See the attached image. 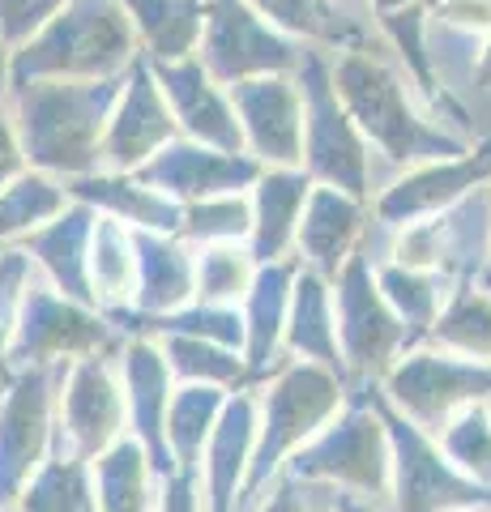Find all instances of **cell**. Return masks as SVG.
Segmentation results:
<instances>
[{
  "label": "cell",
  "mask_w": 491,
  "mask_h": 512,
  "mask_svg": "<svg viewBox=\"0 0 491 512\" xmlns=\"http://www.w3.org/2000/svg\"><path fill=\"white\" fill-rule=\"evenodd\" d=\"M150 73L171 107V120H176L180 137L197 141V146H210V150L244 154V133H240V120H235L231 94L201 69L197 56L150 64Z\"/></svg>",
  "instance_id": "cell-18"
},
{
  "label": "cell",
  "mask_w": 491,
  "mask_h": 512,
  "mask_svg": "<svg viewBox=\"0 0 491 512\" xmlns=\"http://www.w3.org/2000/svg\"><path fill=\"white\" fill-rule=\"evenodd\" d=\"M261 512H308V504H304V495H299V483H295V478L278 483L274 495H269V504H265Z\"/></svg>",
  "instance_id": "cell-44"
},
{
  "label": "cell",
  "mask_w": 491,
  "mask_h": 512,
  "mask_svg": "<svg viewBox=\"0 0 491 512\" xmlns=\"http://www.w3.org/2000/svg\"><path fill=\"white\" fill-rule=\"evenodd\" d=\"M248 9L265 18L278 35L321 47V52H338V47L372 39V26H363L346 9H338V0H248Z\"/></svg>",
  "instance_id": "cell-30"
},
{
  "label": "cell",
  "mask_w": 491,
  "mask_h": 512,
  "mask_svg": "<svg viewBox=\"0 0 491 512\" xmlns=\"http://www.w3.org/2000/svg\"><path fill=\"white\" fill-rule=\"evenodd\" d=\"M180 128L171 120V107L158 90L150 60H133V69L124 73L120 99L107 116V133H103V171H120L133 175L150 163V158L176 141Z\"/></svg>",
  "instance_id": "cell-16"
},
{
  "label": "cell",
  "mask_w": 491,
  "mask_h": 512,
  "mask_svg": "<svg viewBox=\"0 0 491 512\" xmlns=\"http://www.w3.org/2000/svg\"><path fill=\"white\" fill-rule=\"evenodd\" d=\"M368 218L372 210L355 197H346L338 188L312 184L304 218L295 231V261L308 274L334 282L342 274V265L351 261V252L368 239Z\"/></svg>",
  "instance_id": "cell-19"
},
{
  "label": "cell",
  "mask_w": 491,
  "mask_h": 512,
  "mask_svg": "<svg viewBox=\"0 0 491 512\" xmlns=\"http://www.w3.org/2000/svg\"><path fill=\"white\" fill-rule=\"evenodd\" d=\"M60 376L65 367H22L0 393V504L18 500L43 466Z\"/></svg>",
  "instance_id": "cell-12"
},
{
  "label": "cell",
  "mask_w": 491,
  "mask_h": 512,
  "mask_svg": "<svg viewBox=\"0 0 491 512\" xmlns=\"http://www.w3.org/2000/svg\"><path fill=\"white\" fill-rule=\"evenodd\" d=\"M308 43L278 35L265 18L248 9V0H205V22L197 60L218 86H235L248 77L295 73Z\"/></svg>",
  "instance_id": "cell-11"
},
{
  "label": "cell",
  "mask_w": 491,
  "mask_h": 512,
  "mask_svg": "<svg viewBox=\"0 0 491 512\" xmlns=\"http://www.w3.org/2000/svg\"><path fill=\"white\" fill-rule=\"evenodd\" d=\"M124 389L107 355L77 359L60 376V431L69 440L73 461H94L116 440H124Z\"/></svg>",
  "instance_id": "cell-15"
},
{
  "label": "cell",
  "mask_w": 491,
  "mask_h": 512,
  "mask_svg": "<svg viewBox=\"0 0 491 512\" xmlns=\"http://www.w3.org/2000/svg\"><path fill=\"white\" fill-rule=\"evenodd\" d=\"M282 346L291 359L316 363L325 372L342 376V350H338V329H334V295L329 282L299 269L291 286V308H287V329H282Z\"/></svg>",
  "instance_id": "cell-27"
},
{
  "label": "cell",
  "mask_w": 491,
  "mask_h": 512,
  "mask_svg": "<svg viewBox=\"0 0 491 512\" xmlns=\"http://www.w3.org/2000/svg\"><path fill=\"white\" fill-rule=\"evenodd\" d=\"M376 261V256H372ZM376 286L393 316L406 329V350H415L427 333H432L440 308L449 299V278L445 274H427V269H406L393 261H376Z\"/></svg>",
  "instance_id": "cell-31"
},
{
  "label": "cell",
  "mask_w": 491,
  "mask_h": 512,
  "mask_svg": "<svg viewBox=\"0 0 491 512\" xmlns=\"http://www.w3.org/2000/svg\"><path fill=\"white\" fill-rule=\"evenodd\" d=\"M436 440H440V453L466 478H474L479 487H491V414H487V406L462 410Z\"/></svg>",
  "instance_id": "cell-40"
},
{
  "label": "cell",
  "mask_w": 491,
  "mask_h": 512,
  "mask_svg": "<svg viewBox=\"0 0 491 512\" xmlns=\"http://www.w3.org/2000/svg\"><path fill=\"white\" fill-rule=\"evenodd\" d=\"M120 389H124V414L133 423V440L146 448L154 474H171L167 453V406H171V372L154 338H133L120 359Z\"/></svg>",
  "instance_id": "cell-20"
},
{
  "label": "cell",
  "mask_w": 491,
  "mask_h": 512,
  "mask_svg": "<svg viewBox=\"0 0 491 512\" xmlns=\"http://www.w3.org/2000/svg\"><path fill=\"white\" fill-rule=\"evenodd\" d=\"M73 205L65 180L43 171H22L5 192H0V248L22 244L26 235H35L52 218H60Z\"/></svg>",
  "instance_id": "cell-34"
},
{
  "label": "cell",
  "mask_w": 491,
  "mask_h": 512,
  "mask_svg": "<svg viewBox=\"0 0 491 512\" xmlns=\"http://www.w3.org/2000/svg\"><path fill=\"white\" fill-rule=\"evenodd\" d=\"M193 303L201 308H235L257 282V261L248 244H210L193 248Z\"/></svg>",
  "instance_id": "cell-37"
},
{
  "label": "cell",
  "mask_w": 491,
  "mask_h": 512,
  "mask_svg": "<svg viewBox=\"0 0 491 512\" xmlns=\"http://www.w3.org/2000/svg\"><path fill=\"white\" fill-rule=\"evenodd\" d=\"M137 56V35L116 0H69L35 39L13 52L9 86L107 82L129 73Z\"/></svg>",
  "instance_id": "cell-3"
},
{
  "label": "cell",
  "mask_w": 491,
  "mask_h": 512,
  "mask_svg": "<svg viewBox=\"0 0 491 512\" xmlns=\"http://www.w3.org/2000/svg\"><path fill=\"white\" fill-rule=\"evenodd\" d=\"M291 478H325L355 495H389L393 457L376 397L346 406L291 457Z\"/></svg>",
  "instance_id": "cell-10"
},
{
  "label": "cell",
  "mask_w": 491,
  "mask_h": 512,
  "mask_svg": "<svg viewBox=\"0 0 491 512\" xmlns=\"http://www.w3.org/2000/svg\"><path fill=\"white\" fill-rule=\"evenodd\" d=\"M235 120L244 133V154L261 167H299L304 163V94L295 73L248 77L227 86Z\"/></svg>",
  "instance_id": "cell-13"
},
{
  "label": "cell",
  "mask_w": 491,
  "mask_h": 512,
  "mask_svg": "<svg viewBox=\"0 0 491 512\" xmlns=\"http://www.w3.org/2000/svg\"><path fill=\"white\" fill-rule=\"evenodd\" d=\"M308 192H312V175L304 167H265L257 175V184L248 192V205H252L248 252L257 265L291 261Z\"/></svg>",
  "instance_id": "cell-21"
},
{
  "label": "cell",
  "mask_w": 491,
  "mask_h": 512,
  "mask_svg": "<svg viewBox=\"0 0 491 512\" xmlns=\"http://www.w3.org/2000/svg\"><path fill=\"white\" fill-rule=\"evenodd\" d=\"M69 197L90 205L94 214H107L133 231H154V235H176L180 231V201L163 197L158 188L141 184L137 175L120 171H94L82 180H69Z\"/></svg>",
  "instance_id": "cell-24"
},
{
  "label": "cell",
  "mask_w": 491,
  "mask_h": 512,
  "mask_svg": "<svg viewBox=\"0 0 491 512\" xmlns=\"http://www.w3.org/2000/svg\"><path fill=\"white\" fill-rule=\"evenodd\" d=\"M65 5L69 0H0V39L18 52V47L35 39Z\"/></svg>",
  "instance_id": "cell-41"
},
{
  "label": "cell",
  "mask_w": 491,
  "mask_h": 512,
  "mask_svg": "<svg viewBox=\"0 0 491 512\" xmlns=\"http://www.w3.org/2000/svg\"><path fill=\"white\" fill-rule=\"evenodd\" d=\"M227 406V393L223 389H205V384H180L171 393V406H167V453H171V466L180 474H193L197 478V461L210 444L214 427H218V414Z\"/></svg>",
  "instance_id": "cell-32"
},
{
  "label": "cell",
  "mask_w": 491,
  "mask_h": 512,
  "mask_svg": "<svg viewBox=\"0 0 491 512\" xmlns=\"http://www.w3.org/2000/svg\"><path fill=\"white\" fill-rule=\"evenodd\" d=\"M491 180V141L470 146L457 158H440V163H423L402 171L398 180H389L372 201V227H385L389 235L410 227L419 218H432L440 210H449L474 192L479 184Z\"/></svg>",
  "instance_id": "cell-14"
},
{
  "label": "cell",
  "mask_w": 491,
  "mask_h": 512,
  "mask_svg": "<svg viewBox=\"0 0 491 512\" xmlns=\"http://www.w3.org/2000/svg\"><path fill=\"white\" fill-rule=\"evenodd\" d=\"M385 402L427 436H440L462 410L491 402V363H474L449 350H406L385 372Z\"/></svg>",
  "instance_id": "cell-7"
},
{
  "label": "cell",
  "mask_w": 491,
  "mask_h": 512,
  "mask_svg": "<svg viewBox=\"0 0 491 512\" xmlns=\"http://www.w3.org/2000/svg\"><path fill=\"white\" fill-rule=\"evenodd\" d=\"M406 9H423V0H368V13L389 18V13H406Z\"/></svg>",
  "instance_id": "cell-45"
},
{
  "label": "cell",
  "mask_w": 491,
  "mask_h": 512,
  "mask_svg": "<svg viewBox=\"0 0 491 512\" xmlns=\"http://www.w3.org/2000/svg\"><path fill=\"white\" fill-rule=\"evenodd\" d=\"M252 231V205L248 192H231V197L210 201H188L180 205V231L188 248H210V244H248Z\"/></svg>",
  "instance_id": "cell-39"
},
{
  "label": "cell",
  "mask_w": 491,
  "mask_h": 512,
  "mask_svg": "<svg viewBox=\"0 0 491 512\" xmlns=\"http://www.w3.org/2000/svg\"><path fill=\"white\" fill-rule=\"evenodd\" d=\"M299 94H304V167L312 175V184L338 188L355 201H376V163L355 120L346 116V107L329 77V52L308 47L304 60L295 69Z\"/></svg>",
  "instance_id": "cell-5"
},
{
  "label": "cell",
  "mask_w": 491,
  "mask_h": 512,
  "mask_svg": "<svg viewBox=\"0 0 491 512\" xmlns=\"http://www.w3.org/2000/svg\"><path fill=\"white\" fill-rule=\"evenodd\" d=\"M487 291H491V274H487Z\"/></svg>",
  "instance_id": "cell-49"
},
{
  "label": "cell",
  "mask_w": 491,
  "mask_h": 512,
  "mask_svg": "<svg viewBox=\"0 0 491 512\" xmlns=\"http://www.w3.org/2000/svg\"><path fill=\"white\" fill-rule=\"evenodd\" d=\"M137 35V52L150 64L197 56L205 0H116Z\"/></svg>",
  "instance_id": "cell-29"
},
{
  "label": "cell",
  "mask_w": 491,
  "mask_h": 512,
  "mask_svg": "<svg viewBox=\"0 0 491 512\" xmlns=\"http://www.w3.org/2000/svg\"><path fill=\"white\" fill-rule=\"evenodd\" d=\"M261 171L265 167L248 154L210 150V146H197V141H188V137H176L133 175L141 184L158 188L163 197L188 205V201H210V197H231V192H248L252 184H257Z\"/></svg>",
  "instance_id": "cell-17"
},
{
  "label": "cell",
  "mask_w": 491,
  "mask_h": 512,
  "mask_svg": "<svg viewBox=\"0 0 491 512\" xmlns=\"http://www.w3.org/2000/svg\"><path fill=\"white\" fill-rule=\"evenodd\" d=\"M329 295H334V329H338L342 363L359 376L385 380V372L406 350V329L376 286V261L368 239L351 252L342 274L329 282Z\"/></svg>",
  "instance_id": "cell-9"
},
{
  "label": "cell",
  "mask_w": 491,
  "mask_h": 512,
  "mask_svg": "<svg viewBox=\"0 0 491 512\" xmlns=\"http://www.w3.org/2000/svg\"><path fill=\"white\" fill-rule=\"evenodd\" d=\"M150 457L133 436L116 440L107 453L94 457L90 466V487H94V508L99 512H146L150 504Z\"/></svg>",
  "instance_id": "cell-33"
},
{
  "label": "cell",
  "mask_w": 491,
  "mask_h": 512,
  "mask_svg": "<svg viewBox=\"0 0 491 512\" xmlns=\"http://www.w3.org/2000/svg\"><path fill=\"white\" fill-rule=\"evenodd\" d=\"M427 338H432L440 350H449V355L491 363V295L462 282L457 291H449L445 308H440Z\"/></svg>",
  "instance_id": "cell-36"
},
{
  "label": "cell",
  "mask_w": 491,
  "mask_h": 512,
  "mask_svg": "<svg viewBox=\"0 0 491 512\" xmlns=\"http://www.w3.org/2000/svg\"><path fill=\"white\" fill-rule=\"evenodd\" d=\"M137 239V295L129 316H167L193 303V248L176 235L133 231ZM120 316V312H116Z\"/></svg>",
  "instance_id": "cell-26"
},
{
  "label": "cell",
  "mask_w": 491,
  "mask_h": 512,
  "mask_svg": "<svg viewBox=\"0 0 491 512\" xmlns=\"http://www.w3.org/2000/svg\"><path fill=\"white\" fill-rule=\"evenodd\" d=\"M342 402H346L342 376L325 372V367H316V363H304V359H282V367L269 376L265 397H261L257 444H252L240 508L261 500V491L269 487V478L278 474L282 461L295 457L316 431L334 419Z\"/></svg>",
  "instance_id": "cell-4"
},
{
  "label": "cell",
  "mask_w": 491,
  "mask_h": 512,
  "mask_svg": "<svg viewBox=\"0 0 491 512\" xmlns=\"http://www.w3.org/2000/svg\"><path fill=\"white\" fill-rule=\"evenodd\" d=\"M299 274V261H274L257 269V282L244 295V363L248 380H269L282 367V329H287L291 286Z\"/></svg>",
  "instance_id": "cell-23"
},
{
  "label": "cell",
  "mask_w": 491,
  "mask_h": 512,
  "mask_svg": "<svg viewBox=\"0 0 491 512\" xmlns=\"http://www.w3.org/2000/svg\"><path fill=\"white\" fill-rule=\"evenodd\" d=\"M124 77L107 82H22L9 86L5 111L18 133L30 171L56 180H82L103 171L107 116L120 99Z\"/></svg>",
  "instance_id": "cell-2"
},
{
  "label": "cell",
  "mask_w": 491,
  "mask_h": 512,
  "mask_svg": "<svg viewBox=\"0 0 491 512\" xmlns=\"http://www.w3.org/2000/svg\"><path fill=\"white\" fill-rule=\"evenodd\" d=\"M22 171H26V154L18 146V133H13V120H9L5 103H0V192L18 180Z\"/></svg>",
  "instance_id": "cell-42"
},
{
  "label": "cell",
  "mask_w": 491,
  "mask_h": 512,
  "mask_svg": "<svg viewBox=\"0 0 491 512\" xmlns=\"http://www.w3.org/2000/svg\"><path fill=\"white\" fill-rule=\"evenodd\" d=\"M9 77H13V47L0 39V103H5V94H9Z\"/></svg>",
  "instance_id": "cell-47"
},
{
  "label": "cell",
  "mask_w": 491,
  "mask_h": 512,
  "mask_svg": "<svg viewBox=\"0 0 491 512\" xmlns=\"http://www.w3.org/2000/svg\"><path fill=\"white\" fill-rule=\"evenodd\" d=\"M86 282H90V299L103 316L129 312L133 295H137V239L133 227L94 214L90 227V248H86Z\"/></svg>",
  "instance_id": "cell-28"
},
{
  "label": "cell",
  "mask_w": 491,
  "mask_h": 512,
  "mask_svg": "<svg viewBox=\"0 0 491 512\" xmlns=\"http://www.w3.org/2000/svg\"><path fill=\"white\" fill-rule=\"evenodd\" d=\"M90 227H94V210H90V205H82V201H73L60 218H52L35 235H26L22 244H13V248H22L30 256L35 274L52 286L56 295L82 303V308H94L90 282H86Z\"/></svg>",
  "instance_id": "cell-22"
},
{
  "label": "cell",
  "mask_w": 491,
  "mask_h": 512,
  "mask_svg": "<svg viewBox=\"0 0 491 512\" xmlns=\"http://www.w3.org/2000/svg\"><path fill=\"white\" fill-rule=\"evenodd\" d=\"M116 320H107L99 308H82L65 295H56L39 274L26 282L22 312L13 325L5 350V372L22 367H69L77 359L112 355L116 350Z\"/></svg>",
  "instance_id": "cell-6"
},
{
  "label": "cell",
  "mask_w": 491,
  "mask_h": 512,
  "mask_svg": "<svg viewBox=\"0 0 491 512\" xmlns=\"http://www.w3.org/2000/svg\"><path fill=\"white\" fill-rule=\"evenodd\" d=\"M380 423L389 436V457H393V504L398 512H474L491 508V487H479L466 478L453 461L440 453V444L419 431L410 419H402L385 397H376Z\"/></svg>",
  "instance_id": "cell-8"
},
{
  "label": "cell",
  "mask_w": 491,
  "mask_h": 512,
  "mask_svg": "<svg viewBox=\"0 0 491 512\" xmlns=\"http://www.w3.org/2000/svg\"><path fill=\"white\" fill-rule=\"evenodd\" d=\"M334 512H380V508L368 504V500H359V495H338V508Z\"/></svg>",
  "instance_id": "cell-48"
},
{
  "label": "cell",
  "mask_w": 491,
  "mask_h": 512,
  "mask_svg": "<svg viewBox=\"0 0 491 512\" xmlns=\"http://www.w3.org/2000/svg\"><path fill=\"white\" fill-rule=\"evenodd\" d=\"M252 444H257V397H227L210 444H205V483H210V512H240V491L248 478Z\"/></svg>",
  "instance_id": "cell-25"
},
{
  "label": "cell",
  "mask_w": 491,
  "mask_h": 512,
  "mask_svg": "<svg viewBox=\"0 0 491 512\" xmlns=\"http://www.w3.org/2000/svg\"><path fill=\"white\" fill-rule=\"evenodd\" d=\"M18 500L22 512H99L90 487V461H73L65 453L56 461H43Z\"/></svg>",
  "instance_id": "cell-38"
},
{
  "label": "cell",
  "mask_w": 491,
  "mask_h": 512,
  "mask_svg": "<svg viewBox=\"0 0 491 512\" xmlns=\"http://www.w3.org/2000/svg\"><path fill=\"white\" fill-rule=\"evenodd\" d=\"M329 77H334L346 116L355 120L368 150L376 146L389 171H410L470 150L453 128L440 124V116L427 111L415 77L402 69V60L380 35L329 52Z\"/></svg>",
  "instance_id": "cell-1"
},
{
  "label": "cell",
  "mask_w": 491,
  "mask_h": 512,
  "mask_svg": "<svg viewBox=\"0 0 491 512\" xmlns=\"http://www.w3.org/2000/svg\"><path fill=\"white\" fill-rule=\"evenodd\" d=\"M163 512H197V478L171 470L163 478Z\"/></svg>",
  "instance_id": "cell-43"
},
{
  "label": "cell",
  "mask_w": 491,
  "mask_h": 512,
  "mask_svg": "<svg viewBox=\"0 0 491 512\" xmlns=\"http://www.w3.org/2000/svg\"><path fill=\"white\" fill-rule=\"evenodd\" d=\"M158 350L167 359V372L184 380V384H205V389H240L248 380V363L240 350L201 342V338H184V333H158Z\"/></svg>",
  "instance_id": "cell-35"
},
{
  "label": "cell",
  "mask_w": 491,
  "mask_h": 512,
  "mask_svg": "<svg viewBox=\"0 0 491 512\" xmlns=\"http://www.w3.org/2000/svg\"><path fill=\"white\" fill-rule=\"evenodd\" d=\"M474 82H479L483 90H491V35H487V43L479 47V56H474Z\"/></svg>",
  "instance_id": "cell-46"
}]
</instances>
